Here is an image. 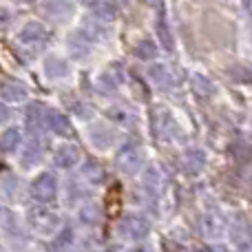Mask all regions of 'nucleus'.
Wrapping results in <instances>:
<instances>
[{
  "instance_id": "obj_30",
  "label": "nucleus",
  "mask_w": 252,
  "mask_h": 252,
  "mask_svg": "<svg viewBox=\"0 0 252 252\" xmlns=\"http://www.w3.org/2000/svg\"><path fill=\"white\" fill-rule=\"evenodd\" d=\"M7 22H9V13L4 9H0V27H4Z\"/></svg>"
},
{
  "instance_id": "obj_11",
  "label": "nucleus",
  "mask_w": 252,
  "mask_h": 252,
  "mask_svg": "<svg viewBox=\"0 0 252 252\" xmlns=\"http://www.w3.org/2000/svg\"><path fill=\"white\" fill-rule=\"evenodd\" d=\"M44 73L51 80H62L69 75V62L62 60V58H49L44 62Z\"/></svg>"
},
{
  "instance_id": "obj_21",
  "label": "nucleus",
  "mask_w": 252,
  "mask_h": 252,
  "mask_svg": "<svg viewBox=\"0 0 252 252\" xmlns=\"http://www.w3.org/2000/svg\"><path fill=\"white\" fill-rule=\"evenodd\" d=\"M155 53H157V47L151 40H142V42L135 47V58H137V60H153Z\"/></svg>"
},
{
  "instance_id": "obj_18",
  "label": "nucleus",
  "mask_w": 252,
  "mask_h": 252,
  "mask_svg": "<svg viewBox=\"0 0 252 252\" xmlns=\"http://www.w3.org/2000/svg\"><path fill=\"white\" fill-rule=\"evenodd\" d=\"M40 157H42V148H40V142H29L27 144V148L22 151V157H20V164L25 166V168H29V166L38 164Z\"/></svg>"
},
{
  "instance_id": "obj_1",
  "label": "nucleus",
  "mask_w": 252,
  "mask_h": 252,
  "mask_svg": "<svg viewBox=\"0 0 252 252\" xmlns=\"http://www.w3.org/2000/svg\"><path fill=\"white\" fill-rule=\"evenodd\" d=\"M29 223L40 235H53L60 228V217L47 208H31L29 210Z\"/></svg>"
},
{
  "instance_id": "obj_16",
  "label": "nucleus",
  "mask_w": 252,
  "mask_h": 252,
  "mask_svg": "<svg viewBox=\"0 0 252 252\" xmlns=\"http://www.w3.org/2000/svg\"><path fill=\"white\" fill-rule=\"evenodd\" d=\"M82 177L87 179L89 184H102V179H104V168H102L95 159H89V161H84V166H82Z\"/></svg>"
},
{
  "instance_id": "obj_10",
  "label": "nucleus",
  "mask_w": 252,
  "mask_h": 252,
  "mask_svg": "<svg viewBox=\"0 0 252 252\" xmlns=\"http://www.w3.org/2000/svg\"><path fill=\"white\" fill-rule=\"evenodd\" d=\"M20 40L25 44H40L42 40H47V29L40 22H27L20 29Z\"/></svg>"
},
{
  "instance_id": "obj_2",
  "label": "nucleus",
  "mask_w": 252,
  "mask_h": 252,
  "mask_svg": "<svg viewBox=\"0 0 252 252\" xmlns=\"http://www.w3.org/2000/svg\"><path fill=\"white\" fill-rule=\"evenodd\" d=\"M118 168L126 175H135L142 168V148L137 142H126L118 153Z\"/></svg>"
},
{
  "instance_id": "obj_6",
  "label": "nucleus",
  "mask_w": 252,
  "mask_h": 252,
  "mask_svg": "<svg viewBox=\"0 0 252 252\" xmlns=\"http://www.w3.org/2000/svg\"><path fill=\"white\" fill-rule=\"evenodd\" d=\"M89 142L95 148H100V151H109L115 144V133H113V128H109L104 124H93L89 128Z\"/></svg>"
},
{
  "instance_id": "obj_19",
  "label": "nucleus",
  "mask_w": 252,
  "mask_h": 252,
  "mask_svg": "<svg viewBox=\"0 0 252 252\" xmlns=\"http://www.w3.org/2000/svg\"><path fill=\"white\" fill-rule=\"evenodd\" d=\"M100 219H102V210H100V206L93 204V201H89V204H84L82 208H80V221L87 223V226H95Z\"/></svg>"
},
{
  "instance_id": "obj_25",
  "label": "nucleus",
  "mask_w": 252,
  "mask_h": 252,
  "mask_svg": "<svg viewBox=\"0 0 252 252\" xmlns=\"http://www.w3.org/2000/svg\"><path fill=\"white\" fill-rule=\"evenodd\" d=\"M115 16V7L111 2H104V4H97V20L106 22Z\"/></svg>"
},
{
  "instance_id": "obj_3",
  "label": "nucleus",
  "mask_w": 252,
  "mask_h": 252,
  "mask_svg": "<svg viewBox=\"0 0 252 252\" xmlns=\"http://www.w3.org/2000/svg\"><path fill=\"white\" fill-rule=\"evenodd\" d=\"M118 232L124 235L126 239H144L151 232V223L142 215H126L118 223Z\"/></svg>"
},
{
  "instance_id": "obj_12",
  "label": "nucleus",
  "mask_w": 252,
  "mask_h": 252,
  "mask_svg": "<svg viewBox=\"0 0 252 252\" xmlns=\"http://www.w3.org/2000/svg\"><path fill=\"white\" fill-rule=\"evenodd\" d=\"M0 95H2L4 102H13V104H18V102H22L27 97V89L18 82H4L2 87H0Z\"/></svg>"
},
{
  "instance_id": "obj_9",
  "label": "nucleus",
  "mask_w": 252,
  "mask_h": 252,
  "mask_svg": "<svg viewBox=\"0 0 252 252\" xmlns=\"http://www.w3.org/2000/svg\"><path fill=\"white\" fill-rule=\"evenodd\" d=\"M44 126H47L49 130H53L56 135L71 133V122L66 120V115L58 113V111H47V115H44Z\"/></svg>"
},
{
  "instance_id": "obj_26",
  "label": "nucleus",
  "mask_w": 252,
  "mask_h": 252,
  "mask_svg": "<svg viewBox=\"0 0 252 252\" xmlns=\"http://www.w3.org/2000/svg\"><path fill=\"white\" fill-rule=\"evenodd\" d=\"M0 228H16V217L7 208H0Z\"/></svg>"
},
{
  "instance_id": "obj_13",
  "label": "nucleus",
  "mask_w": 252,
  "mask_h": 252,
  "mask_svg": "<svg viewBox=\"0 0 252 252\" xmlns=\"http://www.w3.org/2000/svg\"><path fill=\"white\" fill-rule=\"evenodd\" d=\"M148 75H151L153 84H157V87H173V82H175L173 73H170L168 66H164V64H155V66H151Z\"/></svg>"
},
{
  "instance_id": "obj_27",
  "label": "nucleus",
  "mask_w": 252,
  "mask_h": 252,
  "mask_svg": "<svg viewBox=\"0 0 252 252\" xmlns=\"http://www.w3.org/2000/svg\"><path fill=\"white\" fill-rule=\"evenodd\" d=\"M71 237H73V230H71V228H66V230L60 232V239L53 241V246H56V248H62L64 244H69V241H71Z\"/></svg>"
},
{
  "instance_id": "obj_29",
  "label": "nucleus",
  "mask_w": 252,
  "mask_h": 252,
  "mask_svg": "<svg viewBox=\"0 0 252 252\" xmlns=\"http://www.w3.org/2000/svg\"><path fill=\"white\" fill-rule=\"evenodd\" d=\"M9 115H11V113H9V109L2 104V102H0V124H4V122H7V120H9Z\"/></svg>"
},
{
  "instance_id": "obj_22",
  "label": "nucleus",
  "mask_w": 252,
  "mask_h": 252,
  "mask_svg": "<svg viewBox=\"0 0 252 252\" xmlns=\"http://www.w3.org/2000/svg\"><path fill=\"white\" fill-rule=\"evenodd\" d=\"M192 91L206 100V97L213 95V84H210L204 75H195V78H192Z\"/></svg>"
},
{
  "instance_id": "obj_15",
  "label": "nucleus",
  "mask_w": 252,
  "mask_h": 252,
  "mask_svg": "<svg viewBox=\"0 0 252 252\" xmlns=\"http://www.w3.org/2000/svg\"><path fill=\"white\" fill-rule=\"evenodd\" d=\"M204 164H206V157L201 151H188L184 155V166H186V173H190V175L201 173Z\"/></svg>"
},
{
  "instance_id": "obj_28",
  "label": "nucleus",
  "mask_w": 252,
  "mask_h": 252,
  "mask_svg": "<svg viewBox=\"0 0 252 252\" xmlns=\"http://www.w3.org/2000/svg\"><path fill=\"white\" fill-rule=\"evenodd\" d=\"M97 87L104 89V91H111V89H113V82L109 80V75H100V78H97Z\"/></svg>"
},
{
  "instance_id": "obj_23",
  "label": "nucleus",
  "mask_w": 252,
  "mask_h": 252,
  "mask_svg": "<svg viewBox=\"0 0 252 252\" xmlns=\"http://www.w3.org/2000/svg\"><path fill=\"white\" fill-rule=\"evenodd\" d=\"M144 190H148L151 195H155L157 188H159V173H157L155 168H148L146 173H144Z\"/></svg>"
},
{
  "instance_id": "obj_31",
  "label": "nucleus",
  "mask_w": 252,
  "mask_h": 252,
  "mask_svg": "<svg viewBox=\"0 0 252 252\" xmlns=\"http://www.w3.org/2000/svg\"><path fill=\"white\" fill-rule=\"evenodd\" d=\"M80 2H82L84 7H97V4H100V0H80Z\"/></svg>"
},
{
  "instance_id": "obj_24",
  "label": "nucleus",
  "mask_w": 252,
  "mask_h": 252,
  "mask_svg": "<svg viewBox=\"0 0 252 252\" xmlns=\"http://www.w3.org/2000/svg\"><path fill=\"white\" fill-rule=\"evenodd\" d=\"M27 120H29V124H33V126H38L40 122H44V115H47V111H44V106L42 104H31L29 106V111H27Z\"/></svg>"
},
{
  "instance_id": "obj_7",
  "label": "nucleus",
  "mask_w": 252,
  "mask_h": 252,
  "mask_svg": "<svg viewBox=\"0 0 252 252\" xmlns=\"http://www.w3.org/2000/svg\"><path fill=\"white\" fill-rule=\"evenodd\" d=\"M42 11L47 13L51 20H64L66 16H71L73 4H71L69 0H44Z\"/></svg>"
},
{
  "instance_id": "obj_14",
  "label": "nucleus",
  "mask_w": 252,
  "mask_h": 252,
  "mask_svg": "<svg viewBox=\"0 0 252 252\" xmlns=\"http://www.w3.org/2000/svg\"><path fill=\"white\" fill-rule=\"evenodd\" d=\"M22 142L20 128H7L2 135H0V151L4 153H13Z\"/></svg>"
},
{
  "instance_id": "obj_8",
  "label": "nucleus",
  "mask_w": 252,
  "mask_h": 252,
  "mask_svg": "<svg viewBox=\"0 0 252 252\" xmlns=\"http://www.w3.org/2000/svg\"><path fill=\"white\" fill-rule=\"evenodd\" d=\"M53 161H56V166H60V168H71V166H75L80 161L78 146H73V144L60 146L56 151V155H53Z\"/></svg>"
},
{
  "instance_id": "obj_4",
  "label": "nucleus",
  "mask_w": 252,
  "mask_h": 252,
  "mask_svg": "<svg viewBox=\"0 0 252 252\" xmlns=\"http://www.w3.org/2000/svg\"><path fill=\"white\" fill-rule=\"evenodd\" d=\"M56 192H58V182L51 173L38 175V177L33 179V184H31V195H33L38 201H42V204L53 201Z\"/></svg>"
},
{
  "instance_id": "obj_17",
  "label": "nucleus",
  "mask_w": 252,
  "mask_h": 252,
  "mask_svg": "<svg viewBox=\"0 0 252 252\" xmlns=\"http://www.w3.org/2000/svg\"><path fill=\"white\" fill-rule=\"evenodd\" d=\"M157 38H159V42L164 44L166 51L173 49V35H170V31H168V22H166L164 9H159V16H157Z\"/></svg>"
},
{
  "instance_id": "obj_5",
  "label": "nucleus",
  "mask_w": 252,
  "mask_h": 252,
  "mask_svg": "<svg viewBox=\"0 0 252 252\" xmlns=\"http://www.w3.org/2000/svg\"><path fill=\"white\" fill-rule=\"evenodd\" d=\"M91 42L93 40L87 35V31H73V33L69 35V40H66V49H69V56L73 58V60H84V58H89V53H91Z\"/></svg>"
},
{
  "instance_id": "obj_20",
  "label": "nucleus",
  "mask_w": 252,
  "mask_h": 252,
  "mask_svg": "<svg viewBox=\"0 0 252 252\" xmlns=\"http://www.w3.org/2000/svg\"><path fill=\"white\" fill-rule=\"evenodd\" d=\"M201 226H204V232L208 237H219L223 232V228H226V223H223V219L219 215H206L201 219Z\"/></svg>"
}]
</instances>
